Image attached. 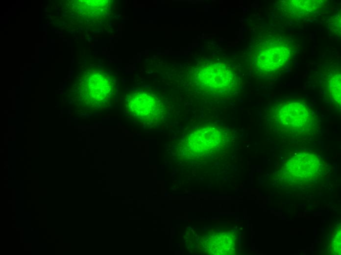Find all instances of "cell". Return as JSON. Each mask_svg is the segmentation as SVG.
Returning a JSON list of instances; mask_svg holds the SVG:
<instances>
[{"instance_id": "obj_4", "label": "cell", "mask_w": 341, "mask_h": 255, "mask_svg": "<svg viewBox=\"0 0 341 255\" xmlns=\"http://www.w3.org/2000/svg\"><path fill=\"white\" fill-rule=\"evenodd\" d=\"M229 135L222 128L206 125L188 133L184 143L189 152L202 156L209 155L224 147L229 142Z\"/></svg>"}, {"instance_id": "obj_8", "label": "cell", "mask_w": 341, "mask_h": 255, "mask_svg": "<svg viewBox=\"0 0 341 255\" xmlns=\"http://www.w3.org/2000/svg\"><path fill=\"white\" fill-rule=\"evenodd\" d=\"M328 93L331 99L338 105H341V74L334 73L328 79Z\"/></svg>"}, {"instance_id": "obj_9", "label": "cell", "mask_w": 341, "mask_h": 255, "mask_svg": "<svg viewBox=\"0 0 341 255\" xmlns=\"http://www.w3.org/2000/svg\"><path fill=\"white\" fill-rule=\"evenodd\" d=\"M333 250L335 254H341V228L338 229L333 241Z\"/></svg>"}, {"instance_id": "obj_1", "label": "cell", "mask_w": 341, "mask_h": 255, "mask_svg": "<svg viewBox=\"0 0 341 255\" xmlns=\"http://www.w3.org/2000/svg\"><path fill=\"white\" fill-rule=\"evenodd\" d=\"M267 122L272 131L279 135L298 137L315 135L318 119L305 102L287 101L269 108Z\"/></svg>"}, {"instance_id": "obj_5", "label": "cell", "mask_w": 341, "mask_h": 255, "mask_svg": "<svg viewBox=\"0 0 341 255\" xmlns=\"http://www.w3.org/2000/svg\"><path fill=\"white\" fill-rule=\"evenodd\" d=\"M324 166L316 155L299 153L291 157L285 164L283 174L288 180L297 183L311 182L319 178Z\"/></svg>"}, {"instance_id": "obj_6", "label": "cell", "mask_w": 341, "mask_h": 255, "mask_svg": "<svg viewBox=\"0 0 341 255\" xmlns=\"http://www.w3.org/2000/svg\"><path fill=\"white\" fill-rule=\"evenodd\" d=\"M291 52L287 42L278 38L267 40L259 49L256 60L257 68L264 73L275 72L287 64Z\"/></svg>"}, {"instance_id": "obj_2", "label": "cell", "mask_w": 341, "mask_h": 255, "mask_svg": "<svg viewBox=\"0 0 341 255\" xmlns=\"http://www.w3.org/2000/svg\"><path fill=\"white\" fill-rule=\"evenodd\" d=\"M193 81L201 92L224 99L235 95L239 85L236 72L221 62H209L197 67L194 73Z\"/></svg>"}, {"instance_id": "obj_3", "label": "cell", "mask_w": 341, "mask_h": 255, "mask_svg": "<svg viewBox=\"0 0 341 255\" xmlns=\"http://www.w3.org/2000/svg\"><path fill=\"white\" fill-rule=\"evenodd\" d=\"M124 107L133 118L148 126L160 123L165 115L162 100L148 92L139 91L129 94L125 99Z\"/></svg>"}, {"instance_id": "obj_7", "label": "cell", "mask_w": 341, "mask_h": 255, "mask_svg": "<svg viewBox=\"0 0 341 255\" xmlns=\"http://www.w3.org/2000/svg\"><path fill=\"white\" fill-rule=\"evenodd\" d=\"M321 0H286L283 7L284 13L292 19H300L317 13L323 6Z\"/></svg>"}]
</instances>
